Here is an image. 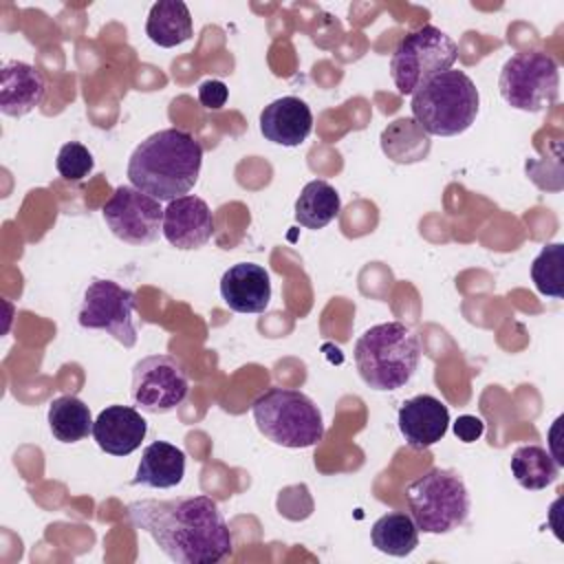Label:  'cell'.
I'll return each mask as SVG.
<instances>
[{
    "label": "cell",
    "instance_id": "6da1fadb",
    "mask_svg": "<svg viewBox=\"0 0 564 564\" xmlns=\"http://www.w3.org/2000/svg\"><path fill=\"white\" fill-rule=\"evenodd\" d=\"M128 516L176 564H216L234 546L227 520L209 496L134 500Z\"/></svg>",
    "mask_w": 564,
    "mask_h": 564
},
{
    "label": "cell",
    "instance_id": "7a4b0ae2",
    "mask_svg": "<svg viewBox=\"0 0 564 564\" xmlns=\"http://www.w3.org/2000/svg\"><path fill=\"white\" fill-rule=\"evenodd\" d=\"M203 145L185 130L165 128L143 139L130 154V185L156 200L185 196L198 181Z\"/></svg>",
    "mask_w": 564,
    "mask_h": 564
},
{
    "label": "cell",
    "instance_id": "3957f363",
    "mask_svg": "<svg viewBox=\"0 0 564 564\" xmlns=\"http://www.w3.org/2000/svg\"><path fill=\"white\" fill-rule=\"evenodd\" d=\"M355 366L361 381L379 392L403 388L416 372L421 341L403 322H383L364 330L355 341Z\"/></svg>",
    "mask_w": 564,
    "mask_h": 564
},
{
    "label": "cell",
    "instance_id": "277c9868",
    "mask_svg": "<svg viewBox=\"0 0 564 564\" xmlns=\"http://www.w3.org/2000/svg\"><path fill=\"white\" fill-rule=\"evenodd\" d=\"M412 119L434 137L463 134L478 117L480 95L463 70H445L423 84L410 101Z\"/></svg>",
    "mask_w": 564,
    "mask_h": 564
},
{
    "label": "cell",
    "instance_id": "5b68a950",
    "mask_svg": "<svg viewBox=\"0 0 564 564\" xmlns=\"http://www.w3.org/2000/svg\"><path fill=\"white\" fill-rule=\"evenodd\" d=\"M258 432L289 449L313 447L324 438V419L315 401L291 388H269L251 403Z\"/></svg>",
    "mask_w": 564,
    "mask_h": 564
},
{
    "label": "cell",
    "instance_id": "8992f818",
    "mask_svg": "<svg viewBox=\"0 0 564 564\" xmlns=\"http://www.w3.org/2000/svg\"><path fill=\"white\" fill-rule=\"evenodd\" d=\"M410 516L419 531L443 535L460 524L469 516V491L463 476L454 469L432 467L405 489Z\"/></svg>",
    "mask_w": 564,
    "mask_h": 564
},
{
    "label": "cell",
    "instance_id": "52a82bcc",
    "mask_svg": "<svg viewBox=\"0 0 564 564\" xmlns=\"http://www.w3.org/2000/svg\"><path fill=\"white\" fill-rule=\"evenodd\" d=\"M456 57V42L438 26L425 24L399 40L390 57V75L401 95H414L432 77L449 70Z\"/></svg>",
    "mask_w": 564,
    "mask_h": 564
},
{
    "label": "cell",
    "instance_id": "ba28073f",
    "mask_svg": "<svg viewBox=\"0 0 564 564\" xmlns=\"http://www.w3.org/2000/svg\"><path fill=\"white\" fill-rule=\"evenodd\" d=\"M498 90L507 106L522 112H542L560 97L557 62L544 51L516 53L500 68Z\"/></svg>",
    "mask_w": 564,
    "mask_h": 564
},
{
    "label": "cell",
    "instance_id": "9c48e42d",
    "mask_svg": "<svg viewBox=\"0 0 564 564\" xmlns=\"http://www.w3.org/2000/svg\"><path fill=\"white\" fill-rule=\"evenodd\" d=\"M134 293L112 280H93L84 293L77 322L88 330H104L121 346L137 344Z\"/></svg>",
    "mask_w": 564,
    "mask_h": 564
},
{
    "label": "cell",
    "instance_id": "30bf717a",
    "mask_svg": "<svg viewBox=\"0 0 564 564\" xmlns=\"http://www.w3.org/2000/svg\"><path fill=\"white\" fill-rule=\"evenodd\" d=\"M189 392V379L181 361L170 355H148L132 368V401L141 412L167 414Z\"/></svg>",
    "mask_w": 564,
    "mask_h": 564
},
{
    "label": "cell",
    "instance_id": "8fae6325",
    "mask_svg": "<svg viewBox=\"0 0 564 564\" xmlns=\"http://www.w3.org/2000/svg\"><path fill=\"white\" fill-rule=\"evenodd\" d=\"M161 200L132 185H119L104 203L101 216L115 238L128 245H150L163 234Z\"/></svg>",
    "mask_w": 564,
    "mask_h": 564
},
{
    "label": "cell",
    "instance_id": "7c38bea8",
    "mask_svg": "<svg viewBox=\"0 0 564 564\" xmlns=\"http://www.w3.org/2000/svg\"><path fill=\"white\" fill-rule=\"evenodd\" d=\"M214 236V216L209 205L194 196L185 194L167 203L163 209V238L181 249L192 251L207 245Z\"/></svg>",
    "mask_w": 564,
    "mask_h": 564
},
{
    "label": "cell",
    "instance_id": "4fadbf2b",
    "mask_svg": "<svg viewBox=\"0 0 564 564\" xmlns=\"http://www.w3.org/2000/svg\"><path fill=\"white\" fill-rule=\"evenodd\" d=\"M399 432L412 449H427L436 445L449 425L447 405L432 394H416L401 403L397 414Z\"/></svg>",
    "mask_w": 564,
    "mask_h": 564
},
{
    "label": "cell",
    "instance_id": "5bb4252c",
    "mask_svg": "<svg viewBox=\"0 0 564 564\" xmlns=\"http://www.w3.org/2000/svg\"><path fill=\"white\" fill-rule=\"evenodd\" d=\"M148 421L130 405H108L93 423V438L110 456H128L141 447Z\"/></svg>",
    "mask_w": 564,
    "mask_h": 564
},
{
    "label": "cell",
    "instance_id": "9a60e30c",
    "mask_svg": "<svg viewBox=\"0 0 564 564\" xmlns=\"http://www.w3.org/2000/svg\"><path fill=\"white\" fill-rule=\"evenodd\" d=\"M220 297L236 313H262L271 302L269 271L256 262L231 264L220 278Z\"/></svg>",
    "mask_w": 564,
    "mask_h": 564
},
{
    "label": "cell",
    "instance_id": "2e32d148",
    "mask_svg": "<svg viewBox=\"0 0 564 564\" xmlns=\"http://www.w3.org/2000/svg\"><path fill=\"white\" fill-rule=\"evenodd\" d=\"M313 130V112L306 101L300 97L286 95L269 106L262 108L260 112V132L267 141L284 145V148H295L302 145Z\"/></svg>",
    "mask_w": 564,
    "mask_h": 564
},
{
    "label": "cell",
    "instance_id": "e0dca14e",
    "mask_svg": "<svg viewBox=\"0 0 564 564\" xmlns=\"http://www.w3.org/2000/svg\"><path fill=\"white\" fill-rule=\"evenodd\" d=\"M46 93L44 77L26 62L11 59L0 68V112L7 117H24L42 104Z\"/></svg>",
    "mask_w": 564,
    "mask_h": 564
},
{
    "label": "cell",
    "instance_id": "ac0fdd59",
    "mask_svg": "<svg viewBox=\"0 0 564 564\" xmlns=\"http://www.w3.org/2000/svg\"><path fill=\"white\" fill-rule=\"evenodd\" d=\"M185 476V452L172 443L154 441L141 452V460L132 485L152 489H170L181 485Z\"/></svg>",
    "mask_w": 564,
    "mask_h": 564
},
{
    "label": "cell",
    "instance_id": "d6986e66",
    "mask_svg": "<svg viewBox=\"0 0 564 564\" xmlns=\"http://www.w3.org/2000/svg\"><path fill=\"white\" fill-rule=\"evenodd\" d=\"M192 15L181 0H159L150 7L145 20V35L163 48H174L192 37Z\"/></svg>",
    "mask_w": 564,
    "mask_h": 564
},
{
    "label": "cell",
    "instance_id": "ffe728a7",
    "mask_svg": "<svg viewBox=\"0 0 564 564\" xmlns=\"http://www.w3.org/2000/svg\"><path fill=\"white\" fill-rule=\"evenodd\" d=\"M381 150L394 163H419L430 154V134L412 119L399 117L381 132Z\"/></svg>",
    "mask_w": 564,
    "mask_h": 564
},
{
    "label": "cell",
    "instance_id": "44dd1931",
    "mask_svg": "<svg viewBox=\"0 0 564 564\" xmlns=\"http://www.w3.org/2000/svg\"><path fill=\"white\" fill-rule=\"evenodd\" d=\"M341 198L326 181H308L295 200V220L306 229H324L339 216Z\"/></svg>",
    "mask_w": 564,
    "mask_h": 564
},
{
    "label": "cell",
    "instance_id": "7402d4cb",
    "mask_svg": "<svg viewBox=\"0 0 564 564\" xmlns=\"http://www.w3.org/2000/svg\"><path fill=\"white\" fill-rule=\"evenodd\" d=\"M51 434L59 443H77L84 441L88 434H93V416L88 405L73 397V394H62L51 401L48 414H46Z\"/></svg>",
    "mask_w": 564,
    "mask_h": 564
},
{
    "label": "cell",
    "instance_id": "603a6c76",
    "mask_svg": "<svg viewBox=\"0 0 564 564\" xmlns=\"http://www.w3.org/2000/svg\"><path fill=\"white\" fill-rule=\"evenodd\" d=\"M509 467L516 482L529 491L546 489L557 480V474H560V465L553 460L551 452H546L540 445L516 447V452L511 454Z\"/></svg>",
    "mask_w": 564,
    "mask_h": 564
},
{
    "label": "cell",
    "instance_id": "cb8c5ba5",
    "mask_svg": "<svg viewBox=\"0 0 564 564\" xmlns=\"http://www.w3.org/2000/svg\"><path fill=\"white\" fill-rule=\"evenodd\" d=\"M370 540L377 551L392 557H405L419 546V527L410 513L392 511L372 524Z\"/></svg>",
    "mask_w": 564,
    "mask_h": 564
},
{
    "label": "cell",
    "instance_id": "d4e9b609",
    "mask_svg": "<svg viewBox=\"0 0 564 564\" xmlns=\"http://www.w3.org/2000/svg\"><path fill=\"white\" fill-rule=\"evenodd\" d=\"M531 280L542 295L562 297L564 295V245L551 242L542 247L531 264Z\"/></svg>",
    "mask_w": 564,
    "mask_h": 564
},
{
    "label": "cell",
    "instance_id": "484cf974",
    "mask_svg": "<svg viewBox=\"0 0 564 564\" xmlns=\"http://www.w3.org/2000/svg\"><path fill=\"white\" fill-rule=\"evenodd\" d=\"M55 167H57V172H59V176H62L64 181L77 183V181H84V178L93 172L95 159H93L90 150H88L84 143L68 141V143H64V145L59 148Z\"/></svg>",
    "mask_w": 564,
    "mask_h": 564
},
{
    "label": "cell",
    "instance_id": "4316f807",
    "mask_svg": "<svg viewBox=\"0 0 564 564\" xmlns=\"http://www.w3.org/2000/svg\"><path fill=\"white\" fill-rule=\"evenodd\" d=\"M229 97V88L220 79H205L198 86V101L207 110H220Z\"/></svg>",
    "mask_w": 564,
    "mask_h": 564
},
{
    "label": "cell",
    "instance_id": "83f0119b",
    "mask_svg": "<svg viewBox=\"0 0 564 564\" xmlns=\"http://www.w3.org/2000/svg\"><path fill=\"white\" fill-rule=\"evenodd\" d=\"M482 432H485V423H482L478 416H474V414H463V416H458L456 423H454V434H456L463 443H474V441H478V438L482 436Z\"/></svg>",
    "mask_w": 564,
    "mask_h": 564
}]
</instances>
